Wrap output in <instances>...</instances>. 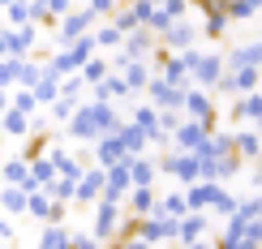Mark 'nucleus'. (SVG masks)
I'll return each mask as SVG.
<instances>
[{
    "mask_svg": "<svg viewBox=\"0 0 262 249\" xmlns=\"http://www.w3.org/2000/svg\"><path fill=\"white\" fill-rule=\"evenodd\" d=\"M95 21H99V17H95L86 5H82V9H73L69 17H60V26H56V43H60V52L69 48V43H78L82 35H91V26H95Z\"/></svg>",
    "mask_w": 262,
    "mask_h": 249,
    "instance_id": "nucleus-5",
    "label": "nucleus"
},
{
    "mask_svg": "<svg viewBox=\"0 0 262 249\" xmlns=\"http://www.w3.org/2000/svg\"><path fill=\"white\" fill-rule=\"evenodd\" d=\"M5 103H9V99H5V90H0V112H5Z\"/></svg>",
    "mask_w": 262,
    "mask_h": 249,
    "instance_id": "nucleus-37",
    "label": "nucleus"
},
{
    "mask_svg": "<svg viewBox=\"0 0 262 249\" xmlns=\"http://www.w3.org/2000/svg\"><path fill=\"white\" fill-rule=\"evenodd\" d=\"M155 176H159V164L150 155L129 159V180H134V189H155Z\"/></svg>",
    "mask_w": 262,
    "mask_h": 249,
    "instance_id": "nucleus-15",
    "label": "nucleus"
},
{
    "mask_svg": "<svg viewBox=\"0 0 262 249\" xmlns=\"http://www.w3.org/2000/svg\"><path fill=\"white\" fill-rule=\"evenodd\" d=\"M232 150H236L241 164H245V159H258L262 155V133H258V129H236V133H232Z\"/></svg>",
    "mask_w": 262,
    "mask_h": 249,
    "instance_id": "nucleus-19",
    "label": "nucleus"
},
{
    "mask_svg": "<svg viewBox=\"0 0 262 249\" xmlns=\"http://www.w3.org/2000/svg\"><path fill=\"white\" fill-rule=\"evenodd\" d=\"M206 138H211V133H206L202 125H193V121H185V125L177 129V133H172V142H177V150H181V155H198Z\"/></svg>",
    "mask_w": 262,
    "mask_h": 249,
    "instance_id": "nucleus-12",
    "label": "nucleus"
},
{
    "mask_svg": "<svg viewBox=\"0 0 262 249\" xmlns=\"http://www.w3.org/2000/svg\"><path fill=\"white\" fill-rule=\"evenodd\" d=\"M103 249H121V241H112V245H103Z\"/></svg>",
    "mask_w": 262,
    "mask_h": 249,
    "instance_id": "nucleus-38",
    "label": "nucleus"
},
{
    "mask_svg": "<svg viewBox=\"0 0 262 249\" xmlns=\"http://www.w3.org/2000/svg\"><path fill=\"white\" fill-rule=\"evenodd\" d=\"M258 9H262V0H258Z\"/></svg>",
    "mask_w": 262,
    "mask_h": 249,
    "instance_id": "nucleus-41",
    "label": "nucleus"
},
{
    "mask_svg": "<svg viewBox=\"0 0 262 249\" xmlns=\"http://www.w3.org/2000/svg\"><path fill=\"white\" fill-rule=\"evenodd\" d=\"M125 159H129V155L121 150V138H116V133H112V138H99V142H95V168H103V172H107V168L125 164Z\"/></svg>",
    "mask_w": 262,
    "mask_h": 249,
    "instance_id": "nucleus-14",
    "label": "nucleus"
},
{
    "mask_svg": "<svg viewBox=\"0 0 262 249\" xmlns=\"http://www.w3.org/2000/svg\"><path fill=\"white\" fill-rule=\"evenodd\" d=\"M224 69H258L262 73V43H245L224 56Z\"/></svg>",
    "mask_w": 262,
    "mask_h": 249,
    "instance_id": "nucleus-13",
    "label": "nucleus"
},
{
    "mask_svg": "<svg viewBox=\"0 0 262 249\" xmlns=\"http://www.w3.org/2000/svg\"><path fill=\"white\" fill-rule=\"evenodd\" d=\"M121 223H125V207H112V202H95V223H91V236L103 245H112L121 236Z\"/></svg>",
    "mask_w": 262,
    "mask_h": 249,
    "instance_id": "nucleus-3",
    "label": "nucleus"
},
{
    "mask_svg": "<svg viewBox=\"0 0 262 249\" xmlns=\"http://www.w3.org/2000/svg\"><path fill=\"white\" fill-rule=\"evenodd\" d=\"M155 215H168V219H185L189 215V202H185V189H172V193H159V207H155Z\"/></svg>",
    "mask_w": 262,
    "mask_h": 249,
    "instance_id": "nucleus-21",
    "label": "nucleus"
},
{
    "mask_svg": "<svg viewBox=\"0 0 262 249\" xmlns=\"http://www.w3.org/2000/svg\"><path fill=\"white\" fill-rule=\"evenodd\" d=\"M9 21H17V30H21V26H35V21H30V5H26V0H13V5H9Z\"/></svg>",
    "mask_w": 262,
    "mask_h": 249,
    "instance_id": "nucleus-31",
    "label": "nucleus"
},
{
    "mask_svg": "<svg viewBox=\"0 0 262 249\" xmlns=\"http://www.w3.org/2000/svg\"><path fill=\"white\" fill-rule=\"evenodd\" d=\"M258 13V0H228V21H249Z\"/></svg>",
    "mask_w": 262,
    "mask_h": 249,
    "instance_id": "nucleus-26",
    "label": "nucleus"
},
{
    "mask_svg": "<svg viewBox=\"0 0 262 249\" xmlns=\"http://www.w3.org/2000/svg\"><path fill=\"white\" fill-rule=\"evenodd\" d=\"M189 9H198L202 13V35L206 39H224V30H228V0H189Z\"/></svg>",
    "mask_w": 262,
    "mask_h": 249,
    "instance_id": "nucleus-6",
    "label": "nucleus"
},
{
    "mask_svg": "<svg viewBox=\"0 0 262 249\" xmlns=\"http://www.w3.org/2000/svg\"><path fill=\"white\" fill-rule=\"evenodd\" d=\"M150 5H155V9H159V5H163V0H150Z\"/></svg>",
    "mask_w": 262,
    "mask_h": 249,
    "instance_id": "nucleus-39",
    "label": "nucleus"
},
{
    "mask_svg": "<svg viewBox=\"0 0 262 249\" xmlns=\"http://www.w3.org/2000/svg\"><path fill=\"white\" fill-rule=\"evenodd\" d=\"M155 48H159V39L150 35V30H134V35H125V43H121V52L129 60H150Z\"/></svg>",
    "mask_w": 262,
    "mask_h": 249,
    "instance_id": "nucleus-9",
    "label": "nucleus"
},
{
    "mask_svg": "<svg viewBox=\"0 0 262 249\" xmlns=\"http://www.w3.org/2000/svg\"><path fill=\"white\" fill-rule=\"evenodd\" d=\"M26 211L30 215H35V219H43V223H52V198H48V193H30V202H26Z\"/></svg>",
    "mask_w": 262,
    "mask_h": 249,
    "instance_id": "nucleus-25",
    "label": "nucleus"
},
{
    "mask_svg": "<svg viewBox=\"0 0 262 249\" xmlns=\"http://www.w3.org/2000/svg\"><path fill=\"white\" fill-rule=\"evenodd\" d=\"M69 245H73V232L60 228V223H48L39 236V249H69Z\"/></svg>",
    "mask_w": 262,
    "mask_h": 249,
    "instance_id": "nucleus-22",
    "label": "nucleus"
},
{
    "mask_svg": "<svg viewBox=\"0 0 262 249\" xmlns=\"http://www.w3.org/2000/svg\"><path fill=\"white\" fill-rule=\"evenodd\" d=\"M121 249H155V245H146V241H138V236H125Z\"/></svg>",
    "mask_w": 262,
    "mask_h": 249,
    "instance_id": "nucleus-34",
    "label": "nucleus"
},
{
    "mask_svg": "<svg viewBox=\"0 0 262 249\" xmlns=\"http://www.w3.org/2000/svg\"><path fill=\"white\" fill-rule=\"evenodd\" d=\"M9 232H13V228H9V223H5V219H0V236H9Z\"/></svg>",
    "mask_w": 262,
    "mask_h": 249,
    "instance_id": "nucleus-36",
    "label": "nucleus"
},
{
    "mask_svg": "<svg viewBox=\"0 0 262 249\" xmlns=\"http://www.w3.org/2000/svg\"><path fill=\"white\" fill-rule=\"evenodd\" d=\"M91 35H95V43H99L103 52H121V43H125V35L112 26V21H103V26H99V30H91Z\"/></svg>",
    "mask_w": 262,
    "mask_h": 249,
    "instance_id": "nucleus-24",
    "label": "nucleus"
},
{
    "mask_svg": "<svg viewBox=\"0 0 262 249\" xmlns=\"http://www.w3.org/2000/svg\"><path fill=\"white\" fill-rule=\"evenodd\" d=\"M103 180H107L103 168H86L82 180H78V189H73V202H78V207H95V202L103 198Z\"/></svg>",
    "mask_w": 262,
    "mask_h": 249,
    "instance_id": "nucleus-8",
    "label": "nucleus"
},
{
    "mask_svg": "<svg viewBox=\"0 0 262 249\" xmlns=\"http://www.w3.org/2000/svg\"><path fill=\"white\" fill-rule=\"evenodd\" d=\"M198 35H202V30L193 26V21H172V26L159 35V48H163V52H193Z\"/></svg>",
    "mask_w": 262,
    "mask_h": 249,
    "instance_id": "nucleus-7",
    "label": "nucleus"
},
{
    "mask_svg": "<svg viewBox=\"0 0 262 249\" xmlns=\"http://www.w3.org/2000/svg\"><path fill=\"white\" fill-rule=\"evenodd\" d=\"M13 107H17L21 116H30V112H35V95H30V90H17V99H13Z\"/></svg>",
    "mask_w": 262,
    "mask_h": 249,
    "instance_id": "nucleus-32",
    "label": "nucleus"
},
{
    "mask_svg": "<svg viewBox=\"0 0 262 249\" xmlns=\"http://www.w3.org/2000/svg\"><path fill=\"white\" fill-rule=\"evenodd\" d=\"M78 99H64V95H60V99L56 103H52V121H73V112H78Z\"/></svg>",
    "mask_w": 262,
    "mask_h": 249,
    "instance_id": "nucleus-29",
    "label": "nucleus"
},
{
    "mask_svg": "<svg viewBox=\"0 0 262 249\" xmlns=\"http://www.w3.org/2000/svg\"><path fill=\"white\" fill-rule=\"evenodd\" d=\"M121 112H116V103H95V99H86L78 112H73V121H69V138H78V142H99V138H112V133H121Z\"/></svg>",
    "mask_w": 262,
    "mask_h": 249,
    "instance_id": "nucleus-1",
    "label": "nucleus"
},
{
    "mask_svg": "<svg viewBox=\"0 0 262 249\" xmlns=\"http://www.w3.org/2000/svg\"><path fill=\"white\" fill-rule=\"evenodd\" d=\"M5 129H9V133H13V138H21V133H26V129H30V121H26V116L17 112V107H9V112H5Z\"/></svg>",
    "mask_w": 262,
    "mask_h": 249,
    "instance_id": "nucleus-30",
    "label": "nucleus"
},
{
    "mask_svg": "<svg viewBox=\"0 0 262 249\" xmlns=\"http://www.w3.org/2000/svg\"><path fill=\"white\" fill-rule=\"evenodd\" d=\"M220 82H224V56H215V52H198V64H193L189 86L211 95V90H220Z\"/></svg>",
    "mask_w": 262,
    "mask_h": 249,
    "instance_id": "nucleus-4",
    "label": "nucleus"
},
{
    "mask_svg": "<svg viewBox=\"0 0 262 249\" xmlns=\"http://www.w3.org/2000/svg\"><path fill=\"white\" fill-rule=\"evenodd\" d=\"M116 138H121V150H125L129 159H138V155H146V150H150V138L142 133L138 125H129V121L121 125V133H116Z\"/></svg>",
    "mask_w": 262,
    "mask_h": 249,
    "instance_id": "nucleus-20",
    "label": "nucleus"
},
{
    "mask_svg": "<svg viewBox=\"0 0 262 249\" xmlns=\"http://www.w3.org/2000/svg\"><path fill=\"white\" fill-rule=\"evenodd\" d=\"M220 189H224V185H215V180H198V185L185 189V202H189L193 215H206V211H211V202L220 198Z\"/></svg>",
    "mask_w": 262,
    "mask_h": 249,
    "instance_id": "nucleus-11",
    "label": "nucleus"
},
{
    "mask_svg": "<svg viewBox=\"0 0 262 249\" xmlns=\"http://www.w3.org/2000/svg\"><path fill=\"white\" fill-rule=\"evenodd\" d=\"M249 180H254V193H262V155L254 159V172H249Z\"/></svg>",
    "mask_w": 262,
    "mask_h": 249,
    "instance_id": "nucleus-33",
    "label": "nucleus"
},
{
    "mask_svg": "<svg viewBox=\"0 0 262 249\" xmlns=\"http://www.w3.org/2000/svg\"><path fill=\"white\" fill-rule=\"evenodd\" d=\"M121 5H134V0H121Z\"/></svg>",
    "mask_w": 262,
    "mask_h": 249,
    "instance_id": "nucleus-40",
    "label": "nucleus"
},
{
    "mask_svg": "<svg viewBox=\"0 0 262 249\" xmlns=\"http://www.w3.org/2000/svg\"><path fill=\"white\" fill-rule=\"evenodd\" d=\"M206 228H211V219H206V215H185V219L177 223V245H185V249H189L193 241H202V236H206Z\"/></svg>",
    "mask_w": 262,
    "mask_h": 249,
    "instance_id": "nucleus-17",
    "label": "nucleus"
},
{
    "mask_svg": "<svg viewBox=\"0 0 262 249\" xmlns=\"http://www.w3.org/2000/svg\"><path fill=\"white\" fill-rule=\"evenodd\" d=\"M236 202H241V198H236V193H228V189H220V198L211 202V211L220 215V219H232V215H236Z\"/></svg>",
    "mask_w": 262,
    "mask_h": 249,
    "instance_id": "nucleus-27",
    "label": "nucleus"
},
{
    "mask_svg": "<svg viewBox=\"0 0 262 249\" xmlns=\"http://www.w3.org/2000/svg\"><path fill=\"white\" fill-rule=\"evenodd\" d=\"M159 207V189H134L125 198V215H134V219H146V215H155Z\"/></svg>",
    "mask_w": 262,
    "mask_h": 249,
    "instance_id": "nucleus-16",
    "label": "nucleus"
},
{
    "mask_svg": "<svg viewBox=\"0 0 262 249\" xmlns=\"http://www.w3.org/2000/svg\"><path fill=\"white\" fill-rule=\"evenodd\" d=\"M125 78V86H129V95H138V90H146L150 86V78H155V69H150V60H125L121 69H116Z\"/></svg>",
    "mask_w": 262,
    "mask_h": 249,
    "instance_id": "nucleus-10",
    "label": "nucleus"
},
{
    "mask_svg": "<svg viewBox=\"0 0 262 249\" xmlns=\"http://www.w3.org/2000/svg\"><path fill=\"white\" fill-rule=\"evenodd\" d=\"M258 43H262V39H258Z\"/></svg>",
    "mask_w": 262,
    "mask_h": 249,
    "instance_id": "nucleus-42",
    "label": "nucleus"
},
{
    "mask_svg": "<svg viewBox=\"0 0 262 249\" xmlns=\"http://www.w3.org/2000/svg\"><path fill=\"white\" fill-rule=\"evenodd\" d=\"M91 99L95 103H116V99H129V86H125V78H121V73H107V78L99 82V86H95V95H91Z\"/></svg>",
    "mask_w": 262,
    "mask_h": 249,
    "instance_id": "nucleus-18",
    "label": "nucleus"
},
{
    "mask_svg": "<svg viewBox=\"0 0 262 249\" xmlns=\"http://www.w3.org/2000/svg\"><path fill=\"white\" fill-rule=\"evenodd\" d=\"M189 249H220V245H215V241H206V236H202V241H193Z\"/></svg>",
    "mask_w": 262,
    "mask_h": 249,
    "instance_id": "nucleus-35",
    "label": "nucleus"
},
{
    "mask_svg": "<svg viewBox=\"0 0 262 249\" xmlns=\"http://www.w3.org/2000/svg\"><path fill=\"white\" fill-rule=\"evenodd\" d=\"M107 73H112V64H107L103 56H95V60H86V64H82V73H78V78H82V86H91V90H95V86H99Z\"/></svg>",
    "mask_w": 262,
    "mask_h": 249,
    "instance_id": "nucleus-23",
    "label": "nucleus"
},
{
    "mask_svg": "<svg viewBox=\"0 0 262 249\" xmlns=\"http://www.w3.org/2000/svg\"><path fill=\"white\" fill-rule=\"evenodd\" d=\"M0 202H5V211H26V202H30V193L26 189H0Z\"/></svg>",
    "mask_w": 262,
    "mask_h": 249,
    "instance_id": "nucleus-28",
    "label": "nucleus"
},
{
    "mask_svg": "<svg viewBox=\"0 0 262 249\" xmlns=\"http://www.w3.org/2000/svg\"><path fill=\"white\" fill-rule=\"evenodd\" d=\"M181 116L185 121H193V125H202L206 133H215V121H220V107H215V99L206 90H185V103H181Z\"/></svg>",
    "mask_w": 262,
    "mask_h": 249,
    "instance_id": "nucleus-2",
    "label": "nucleus"
}]
</instances>
